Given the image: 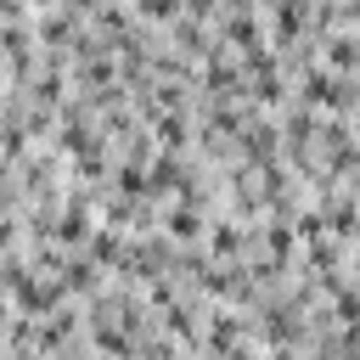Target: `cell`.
I'll list each match as a JSON object with an SVG mask.
<instances>
[{"label": "cell", "mask_w": 360, "mask_h": 360, "mask_svg": "<svg viewBox=\"0 0 360 360\" xmlns=\"http://www.w3.org/2000/svg\"><path fill=\"white\" fill-rule=\"evenodd\" d=\"M169 236H186V242H191V236H197V214H191V208H169Z\"/></svg>", "instance_id": "obj_1"}]
</instances>
